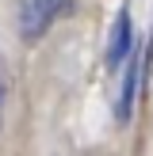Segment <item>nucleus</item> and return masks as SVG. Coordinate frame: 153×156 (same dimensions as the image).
<instances>
[{
	"label": "nucleus",
	"mask_w": 153,
	"mask_h": 156,
	"mask_svg": "<svg viewBox=\"0 0 153 156\" xmlns=\"http://www.w3.org/2000/svg\"><path fill=\"white\" fill-rule=\"evenodd\" d=\"M138 80H142V57L122 65V84H119V99H115V118H119V122H130V114H134Z\"/></svg>",
	"instance_id": "3"
},
{
	"label": "nucleus",
	"mask_w": 153,
	"mask_h": 156,
	"mask_svg": "<svg viewBox=\"0 0 153 156\" xmlns=\"http://www.w3.org/2000/svg\"><path fill=\"white\" fill-rule=\"evenodd\" d=\"M65 8H69V0H23L19 4V34H23V42H38Z\"/></svg>",
	"instance_id": "1"
},
{
	"label": "nucleus",
	"mask_w": 153,
	"mask_h": 156,
	"mask_svg": "<svg viewBox=\"0 0 153 156\" xmlns=\"http://www.w3.org/2000/svg\"><path fill=\"white\" fill-rule=\"evenodd\" d=\"M0 107H4V76H0Z\"/></svg>",
	"instance_id": "4"
},
{
	"label": "nucleus",
	"mask_w": 153,
	"mask_h": 156,
	"mask_svg": "<svg viewBox=\"0 0 153 156\" xmlns=\"http://www.w3.org/2000/svg\"><path fill=\"white\" fill-rule=\"evenodd\" d=\"M130 50H134V19H130V8L122 4L119 15L111 23V42H107V65L119 69L130 61Z\"/></svg>",
	"instance_id": "2"
}]
</instances>
